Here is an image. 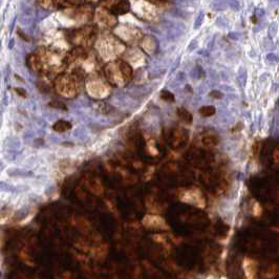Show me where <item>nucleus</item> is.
Returning a JSON list of instances; mask_svg holds the SVG:
<instances>
[{"label":"nucleus","instance_id":"nucleus-1","mask_svg":"<svg viewBox=\"0 0 279 279\" xmlns=\"http://www.w3.org/2000/svg\"><path fill=\"white\" fill-rule=\"evenodd\" d=\"M67 39L75 46L89 49L97 40V31L92 25H83L68 33Z\"/></svg>","mask_w":279,"mask_h":279},{"label":"nucleus","instance_id":"nucleus-2","mask_svg":"<svg viewBox=\"0 0 279 279\" xmlns=\"http://www.w3.org/2000/svg\"><path fill=\"white\" fill-rule=\"evenodd\" d=\"M81 84L70 74H60L55 78V89L62 97H75Z\"/></svg>","mask_w":279,"mask_h":279},{"label":"nucleus","instance_id":"nucleus-3","mask_svg":"<svg viewBox=\"0 0 279 279\" xmlns=\"http://www.w3.org/2000/svg\"><path fill=\"white\" fill-rule=\"evenodd\" d=\"M101 8L107 10L115 16L127 13L129 11V2L127 0H102Z\"/></svg>","mask_w":279,"mask_h":279},{"label":"nucleus","instance_id":"nucleus-4","mask_svg":"<svg viewBox=\"0 0 279 279\" xmlns=\"http://www.w3.org/2000/svg\"><path fill=\"white\" fill-rule=\"evenodd\" d=\"M71 15L74 16V19L78 22H88L89 20L92 19L93 17V10L92 7L86 4H82L80 7H77L75 8H70Z\"/></svg>","mask_w":279,"mask_h":279},{"label":"nucleus","instance_id":"nucleus-5","mask_svg":"<svg viewBox=\"0 0 279 279\" xmlns=\"http://www.w3.org/2000/svg\"><path fill=\"white\" fill-rule=\"evenodd\" d=\"M114 15L111 14L110 12H108L107 10L103 8H100L98 11L96 12V19L97 21L101 24V25L107 26V27H111L114 25L115 23V19H114Z\"/></svg>","mask_w":279,"mask_h":279},{"label":"nucleus","instance_id":"nucleus-6","mask_svg":"<svg viewBox=\"0 0 279 279\" xmlns=\"http://www.w3.org/2000/svg\"><path fill=\"white\" fill-rule=\"evenodd\" d=\"M26 65L29 66L31 70L35 73H41L42 70V61L40 59L39 55L37 54H30L26 57Z\"/></svg>","mask_w":279,"mask_h":279},{"label":"nucleus","instance_id":"nucleus-7","mask_svg":"<svg viewBox=\"0 0 279 279\" xmlns=\"http://www.w3.org/2000/svg\"><path fill=\"white\" fill-rule=\"evenodd\" d=\"M144 226L148 228H167L164 222V219L158 216H146L143 220Z\"/></svg>","mask_w":279,"mask_h":279},{"label":"nucleus","instance_id":"nucleus-8","mask_svg":"<svg viewBox=\"0 0 279 279\" xmlns=\"http://www.w3.org/2000/svg\"><path fill=\"white\" fill-rule=\"evenodd\" d=\"M85 0H57V8H75L84 4Z\"/></svg>","mask_w":279,"mask_h":279},{"label":"nucleus","instance_id":"nucleus-9","mask_svg":"<svg viewBox=\"0 0 279 279\" xmlns=\"http://www.w3.org/2000/svg\"><path fill=\"white\" fill-rule=\"evenodd\" d=\"M244 273L249 279H256V265L250 259L244 260Z\"/></svg>","mask_w":279,"mask_h":279},{"label":"nucleus","instance_id":"nucleus-10","mask_svg":"<svg viewBox=\"0 0 279 279\" xmlns=\"http://www.w3.org/2000/svg\"><path fill=\"white\" fill-rule=\"evenodd\" d=\"M70 128H71V124L68 121L60 120L54 124V130L57 131V132H65V131L70 130Z\"/></svg>","mask_w":279,"mask_h":279},{"label":"nucleus","instance_id":"nucleus-11","mask_svg":"<svg viewBox=\"0 0 279 279\" xmlns=\"http://www.w3.org/2000/svg\"><path fill=\"white\" fill-rule=\"evenodd\" d=\"M39 7L43 10H56L57 8V0H37Z\"/></svg>","mask_w":279,"mask_h":279},{"label":"nucleus","instance_id":"nucleus-12","mask_svg":"<svg viewBox=\"0 0 279 279\" xmlns=\"http://www.w3.org/2000/svg\"><path fill=\"white\" fill-rule=\"evenodd\" d=\"M211 8L216 12L226 11L228 8L227 0H213L211 3Z\"/></svg>","mask_w":279,"mask_h":279},{"label":"nucleus","instance_id":"nucleus-13","mask_svg":"<svg viewBox=\"0 0 279 279\" xmlns=\"http://www.w3.org/2000/svg\"><path fill=\"white\" fill-rule=\"evenodd\" d=\"M119 67H120L121 73L125 79H130L131 76H132V70H131L129 65H128L126 62H121Z\"/></svg>","mask_w":279,"mask_h":279},{"label":"nucleus","instance_id":"nucleus-14","mask_svg":"<svg viewBox=\"0 0 279 279\" xmlns=\"http://www.w3.org/2000/svg\"><path fill=\"white\" fill-rule=\"evenodd\" d=\"M177 115L180 117L181 120H183L184 122H186V123H192V114H190L189 111L186 110V109L184 108H178L177 111H176Z\"/></svg>","mask_w":279,"mask_h":279},{"label":"nucleus","instance_id":"nucleus-15","mask_svg":"<svg viewBox=\"0 0 279 279\" xmlns=\"http://www.w3.org/2000/svg\"><path fill=\"white\" fill-rule=\"evenodd\" d=\"M95 109L98 112H100V114H108L109 110H110V108H109V105L107 104V103L103 102V101H97L95 102Z\"/></svg>","mask_w":279,"mask_h":279},{"label":"nucleus","instance_id":"nucleus-16","mask_svg":"<svg viewBox=\"0 0 279 279\" xmlns=\"http://www.w3.org/2000/svg\"><path fill=\"white\" fill-rule=\"evenodd\" d=\"M237 79L239 81V83L241 84V86H244L247 83V70L244 67H239L238 70V74H237Z\"/></svg>","mask_w":279,"mask_h":279},{"label":"nucleus","instance_id":"nucleus-17","mask_svg":"<svg viewBox=\"0 0 279 279\" xmlns=\"http://www.w3.org/2000/svg\"><path fill=\"white\" fill-rule=\"evenodd\" d=\"M199 114L204 117H211L212 114H215V107L214 106H204L199 108Z\"/></svg>","mask_w":279,"mask_h":279},{"label":"nucleus","instance_id":"nucleus-18","mask_svg":"<svg viewBox=\"0 0 279 279\" xmlns=\"http://www.w3.org/2000/svg\"><path fill=\"white\" fill-rule=\"evenodd\" d=\"M190 76L192 79H199V78H203L204 76H205V73H204L203 68L200 66H196L191 70Z\"/></svg>","mask_w":279,"mask_h":279},{"label":"nucleus","instance_id":"nucleus-19","mask_svg":"<svg viewBox=\"0 0 279 279\" xmlns=\"http://www.w3.org/2000/svg\"><path fill=\"white\" fill-rule=\"evenodd\" d=\"M161 99L166 102H174V95L167 89H163L161 92Z\"/></svg>","mask_w":279,"mask_h":279},{"label":"nucleus","instance_id":"nucleus-20","mask_svg":"<svg viewBox=\"0 0 279 279\" xmlns=\"http://www.w3.org/2000/svg\"><path fill=\"white\" fill-rule=\"evenodd\" d=\"M48 106H51V107H53V108H56V109H61V110H67V106L64 104L63 102H61V101H57V100H55V101H53V102H51L48 104Z\"/></svg>","mask_w":279,"mask_h":279},{"label":"nucleus","instance_id":"nucleus-21","mask_svg":"<svg viewBox=\"0 0 279 279\" xmlns=\"http://www.w3.org/2000/svg\"><path fill=\"white\" fill-rule=\"evenodd\" d=\"M204 16H205V14H204L203 11H200L198 15H197V17L195 18V21H194V25H193V29L194 30H198L200 26H202L203 24V21H204Z\"/></svg>","mask_w":279,"mask_h":279},{"label":"nucleus","instance_id":"nucleus-22","mask_svg":"<svg viewBox=\"0 0 279 279\" xmlns=\"http://www.w3.org/2000/svg\"><path fill=\"white\" fill-rule=\"evenodd\" d=\"M277 31H278V23L276 22V21H274V22H272L269 26V37L270 38H274V37L276 36V34H277Z\"/></svg>","mask_w":279,"mask_h":279},{"label":"nucleus","instance_id":"nucleus-23","mask_svg":"<svg viewBox=\"0 0 279 279\" xmlns=\"http://www.w3.org/2000/svg\"><path fill=\"white\" fill-rule=\"evenodd\" d=\"M227 3L229 8H231V10H233L234 12H238L240 10V3L237 0H227Z\"/></svg>","mask_w":279,"mask_h":279},{"label":"nucleus","instance_id":"nucleus-24","mask_svg":"<svg viewBox=\"0 0 279 279\" xmlns=\"http://www.w3.org/2000/svg\"><path fill=\"white\" fill-rule=\"evenodd\" d=\"M10 174L12 175V176H32L33 173L32 172H27V171H21L20 169H16L15 170V172L13 173V172H10Z\"/></svg>","mask_w":279,"mask_h":279},{"label":"nucleus","instance_id":"nucleus-25","mask_svg":"<svg viewBox=\"0 0 279 279\" xmlns=\"http://www.w3.org/2000/svg\"><path fill=\"white\" fill-rule=\"evenodd\" d=\"M215 24L218 27H221V29H227L229 26V22L227 19H225L224 17H218L215 21Z\"/></svg>","mask_w":279,"mask_h":279},{"label":"nucleus","instance_id":"nucleus-26","mask_svg":"<svg viewBox=\"0 0 279 279\" xmlns=\"http://www.w3.org/2000/svg\"><path fill=\"white\" fill-rule=\"evenodd\" d=\"M0 191H4V192H14L15 188L7 183L0 181Z\"/></svg>","mask_w":279,"mask_h":279},{"label":"nucleus","instance_id":"nucleus-27","mask_svg":"<svg viewBox=\"0 0 279 279\" xmlns=\"http://www.w3.org/2000/svg\"><path fill=\"white\" fill-rule=\"evenodd\" d=\"M39 90L41 92L48 93L49 92H51V87L48 86V84L46 82H40L39 83Z\"/></svg>","mask_w":279,"mask_h":279},{"label":"nucleus","instance_id":"nucleus-28","mask_svg":"<svg viewBox=\"0 0 279 279\" xmlns=\"http://www.w3.org/2000/svg\"><path fill=\"white\" fill-rule=\"evenodd\" d=\"M265 59H266V61L270 62V63H276V62H278V60H279L277 56H276L275 54H273V53H270V54L266 55Z\"/></svg>","mask_w":279,"mask_h":279},{"label":"nucleus","instance_id":"nucleus-29","mask_svg":"<svg viewBox=\"0 0 279 279\" xmlns=\"http://www.w3.org/2000/svg\"><path fill=\"white\" fill-rule=\"evenodd\" d=\"M197 46H198V42H197V40L196 39L192 40V41L189 43V45H188V52H189V53L193 52L194 49L197 48Z\"/></svg>","mask_w":279,"mask_h":279},{"label":"nucleus","instance_id":"nucleus-30","mask_svg":"<svg viewBox=\"0 0 279 279\" xmlns=\"http://www.w3.org/2000/svg\"><path fill=\"white\" fill-rule=\"evenodd\" d=\"M209 96L211 97V98H213V99L218 100V99L222 98V96H224V95H222L220 92H218V90H212V92L209 93Z\"/></svg>","mask_w":279,"mask_h":279},{"label":"nucleus","instance_id":"nucleus-31","mask_svg":"<svg viewBox=\"0 0 279 279\" xmlns=\"http://www.w3.org/2000/svg\"><path fill=\"white\" fill-rule=\"evenodd\" d=\"M254 13H255V16L257 17V18H262L263 16H265V11L263 10V8H255V11H254Z\"/></svg>","mask_w":279,"mask_h":279},{"label":"nucleus","instance_id":"nucleus-32","mask_svg":"<svg viewBox=\"0 0 279 279\" xmlns=\"http://www.w3.org/2000/svg\"><path fill=\"white\" fill-rule=\"evenodd\" d=\"M228 37L231 40H238L241 37V34L238 32H230L228 34Z\"/></svg>","mask_w":279,"mask_h":279},{"label":"nucleus","instance_id":"nucleus-33","mask_svg":"<svg viewBox=\"0 0 279 279\" xmlns=\"http://www.w3.org/2000/svg\"><path fill=\"white\" fill-rule=\"evenodd\" d=\"M185 79H186V75H185V73H183V71L178 73L176 75V78H175V80L178 81V83H180V84H181V82H184Z\"/></svg>","mask_w":279,"mask_h":279},{"label":"nucleus","instance_id":"nucleus-34","mask_svg":"<svg viewBox=\"0 0 279 279\" xmlns=\"http://www.w3.org/2000/svg\"><path fill=\"white\" fill-rule=\"evenodd\" d=\"M220 89L222 90V92H234V88L229 85H226V84H224V85H220Z\"/></svg>","mask_w":279,"mask_h":279},{"label":"nucleus","instance_id":"nucleus-35","mask_svg":"<svg viewBox=\"0 0 279 279\" xmlns=\"http://www.w3.org/2000/svg\"><path fill=\"white\" fill-rule=\"evenodd\" d=\"M15 92L18 93V95H20L21 97H23V98L26 96V93H25V90L22 89V88H15Z\"/></svg>","mask_w":279,"mask_h":279},{"label":"nucleus","instance_id":"nucleus-36","mask_svg":"<svg viewBox=\"0 0 279 279\" xmlns=\"http://www.w3.org/2000/svg\"><path fill=\"white\" fill-rule=\"evenodd\" d=\"M180 62H181V57H178L176 60H175L173 66H172V68H171V73H172V71H174L178 67V65H180Z\"/></svg>","mask_w":279,"mask_h":279},{"label":"nucleus","instance_id":"nucleus-37","mask_svg":"<svg viewBox=\"0 0 279 279\" xmlns=\"http://www.w3.org/2000/svg\"><path fill=\"white\" fill-rule=\"evenodd\" d=\"M180 3L185 4V5H189V4H193L194 3V0H177Z\"/></svg>","mask_w":279,"mask_h":279},{"label":"nucleus","instance_id":"nucleus-38","mask_svg":"<svg viewBox=\"0 0 279 279\" xmlns=\"http://www.w3.org/2000/svg\"><path fill=\"white\" fill-rule=\"evenodd\" d=\"M197 53H198V55L204 56V57H208L209 56V52H207L206 49H200V51H198Z\"/></svg>","mask_w":279,"mask_h":279},{"label":"nucleus","instance_id":"nucleus-39","mask_svg":"<svg viewBox=\"0 0 279 279\" xmlns=\"http://www.w3.org/2000/svg\"><path fill=\"white\" fill-rule=\"evenodd\" d=\"M214 39H215V38H213V39L211 40V42L209 43V45H208V51H212L213 44H214Z\"/></svg>","mask_w":279,"mask_h":279},{"label":"nucleus","instance_id":"nucleus-40","mask_svg":"<svg viewBox=\"0 0 279 279\" xmlns=\"http://www.w3.org/2000/svg\"><path fill=\"white\" fill-rule=\"evenodd\" d=\"M263 75H265V76H263V78H262V77H260V78H259V81H260V82L265 80V78H268V77H269V74H268V73H265V74H263Z\"/></svg>","mask_w":279,"mask_h":279},{"label":"nucleus","instance_id":"nucleus-41","mask_svg":"<svg viewBox=\"0 0 279 279\" xmlns=\"http://www.w3.org/2000/svg\"><path fill=\"white\" fill-rule=\"evenodd\" d=\"M271 1H275V0H271Z\"/></svg>","mask_w":279,"mask_h":279}]
</instances>
